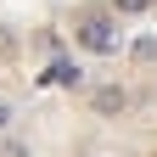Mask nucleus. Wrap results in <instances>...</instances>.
I'll return each mask as SVG.
<instances>
[{"label": "nucleus", "mask_w": 157, "mask_h": 157, "mask_svg": "<svg viewBox=\"0 0 157 157\" xmlns=\"http://www.w3.org/2000/svg\"><path fill=\"white\" fill-rule=\"evenodd\" d=\"M78 45L95 51V56H118V45H124L118 17H84V23H78Z\"/></svg>", "instance_id": "1"}, {"label": "nucleus", "mask_w": 157, "mask_h": 157, "mask_svg": "<svg viewBox=\"0 0 157 157\" xmlns=\"http://www.w3.org/2000/svg\"><path fill=\"white\" fill-rule=\"evenodd\" d=\"M39 84H56V90H78V84H84V67H78L73 56H56V62H51L45 73H39Z\"/></svg>", "instance_id": "2"}, {"label": "nucleus", "mask_w": 157, "mask_h": 157, "mask_svg": "<svg viewBox=\"0 0 157 157\" xmlns=\"http://www.w3.org/2000/svg\"><path fill=\"white\" fill-rule=\"evenodd\" d=\"M90 107L101 112V118H118V112L129 107V90H124V84H95V95H90Z\"/></svg>", "instance_id": "3"}, {"label": "nucleus", "mask_w": 157, "mask_h": 157, "mask_svg": "<svg viewBox=\"0 0 157 157\" xmlns=\"http://www.w3.org/2000/svg\"><path fill=\"white\" fill-rule=\"evenodd\" d=\"M151 6H157V0H112V17H140Z\"/></svg>", "instance_id": "4"}, {"label": "nucleus", "mask_w": 157, "mask_h": 157, "mask_svg": "<svg viewBox=\"0 0 157 157\" xmlns=\"http://www.w3.org/2000/svg\"><path fill=\"white\" fill-rule=\"evenodd\" d=\"M6 124H11V107H0V129H6Z\"/></svg>", "instance_id": "5"}]
</instances>
